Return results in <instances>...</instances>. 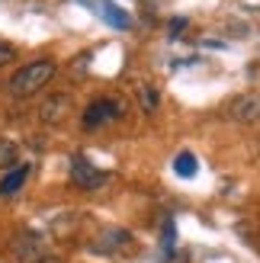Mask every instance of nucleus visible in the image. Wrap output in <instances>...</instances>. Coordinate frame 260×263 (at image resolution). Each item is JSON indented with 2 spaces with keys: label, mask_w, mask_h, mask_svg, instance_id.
I'll return each instance as SVG.
<instances>
[{
  "label": "nucleus",
  "mask_w": 260,
  "mask_h": 263,
  "mask_svg": "<svg viewBox=\"0 0 260 263\" xmlns=\"http://www.w3.org/2000/svg\"><path fill=\"white\" fill-rule=\"evenodd\" d=\"M122 112H125V103L122 100L100 97V100H94L84 109V128H100V125H106L113 119H122Z\"/></svg>",
  "instance_id": "2"
},
{
  "label": "nucleus",
  "mask_w": 260,
  "mask_h": 263,
  "mask_svg": "<svg viewBox=\"0 0 260 263\" xmlns=\"http://www.w3.org/2000/svg\"><path fill=\"white\" fill-rule=\"evenodd\" d=\"M51 77H55V61H32V64H26V68H20L16 74L10 77V93L13 97H32L39 93Z\"/></svg>",
  "instance_id": "1"
},
{
  "label": "nucleus",
  "mask_w": 260,
  "mask_h": 263,
  "mask_svg": "<svg viewBox=\"0 0 260 263\" xmlns=\"http://www.w3.org/2000/svg\"><path fill=\"white\" fill-rule=\"evenodd\" d=\"M26 177H29V167H26V164L13 167L10 174L0 180V196H13V193H20V190H23V183H26Z\"/></svg>",
  "instance_id": "8"
},
{
  "label": "nucleus",
  "mask_w": 260,
  "mask_h": 263,
  "mask_svg": "<svg viewBox=\"0 0 260 263\" xmlns=\"http://www.w3.org/2000/svg\"><path fill=\"white\" fill-rule=\"evenodd\" d=\"M13 254H16L20 263H61V260L42 244V238H39V234H20V238L13 241Z\"/></svg>",
  "instance_id": "3"
},
{
  "label": "nucleus",
  "mask_w": 260,
  "mask_h": 263,
  "mask_svg": "<svg viewBox=\"0 0 260 263\" xmlns=\"http://www.w3.org/2000/svg\"><path fill=\"white\" fill-rule=\"evenodd\" d=\"M71 180H74V186H81V190H100L103 183H106V174L97 170L87 157H74L71 161Z\"/></svg>",
  "instance_id": "5"
},
{
  "label": "nucleus",
  "mask_w": 260,
  "mask_h": 263,
  "mask_svg": "<svg viewBox=\"0 0 260 263\" xmlns=\"http://www.w3.org/2000/svg\"><path fill=\"white\" fill-rule=\"evenodd\" d=\"M68 106H71V97L68 93H58V97H48L42 103V122H61L68 116Z\"/></svg>",
  "instance_id": "7"
},
{
  "label": "nucleus",
  "mask_w": 260,
  "mask_h": 263,
  "mask_svg": "<svg viewBox=\"0 0 260 263\" xmlns=\"http://www.w3.org/2000/svg\"><path fill=\"white\" fill-rule=\"evenodd\" d=\"M10 58H13V48H10V45H0V68H4Z\"/></svg>",
  "instance_id": "13"
},
{
  "label": "nucleus",
  "mask_w": 260,
  "mask_h": 263,
  "mask_svg": "<svg viewBox=\"0 0 260 263\" xmlns=\"http://www.w3.org/2000/svg\"><path fill=\"white\" fill-rule=\"evenodd\" d=\"M138 103H141V109H145V112H154V109H158V90H154L151 84H145V87L138 90Z\"/></svg>",
  "instance_id": "12"
},
{
  "label": "nucleus",
  "mask_w": 260,
  "mask_h": 263,
  "mask_svg": "<svg viewBox=\"0 0 260 263\" xmlns=\"http://www.w3.org/2000/svg\"><path fill=\"white\" fill-rule=\"evenodd\" d=\"M128 244H132V234L125 228H109V231L100 234V241H94V251L97 254H119Z\"/></svg>",
  "instance_id": "6"
},
{
  "label": "nucleus",
  "mask_w": 260,
  "mask_h": 263,
  "mask_svg": "<svg viewBox=\"0 0 260 263\" xmlns=\"http://www.w3.org/2000/svg\"><path fill=\"white\" fill-rule=\"evenodd\" d=\"M174 170H177L180 177H196L199 164H196V157H193L190 151H180V154H177V161H174Z\"/></svg>",
  "instance_id": "10"
},
{
  "label": "nucleus",
  "mask_w": 260,
  "mask_h": 263,
  "mask_svg": "<svg viewBox=\"0 0 260 263\" xmlns=\"http://www.w3.org/2000/svg\"><path fill=\"white\" fill-rule=\"evenodd\" d=\"M16 161H20V148L13 141H0V167L13 170V167H16Z\"/></svg>",
  "instance_id": "11"
},
{
  "label": "nucleus",
  "mask_w": 260,
  "mask_h": 263,
  "mask_svg": "<svg viewBox=\"0 0 260 263\" xmlns=\"http://www.w3.org/2000/svg\"><path fill=\"white\" fill-rule=\"evenodd\" d=\"M100 16L106 20L109 26H116V29H128V26H132L128 13H125V10H119V7H113V4H100Z\"/></svg>",
  "instance_id": "9"
},
{
  "label": "nucleus",
  "mask_w": 260,
  "mask_h": 263,
  "mask_svg": "<svg viewBox=\"0 0 260 263\" xmlns=\"http://www.w3.org/2000/svg\"><path fill=\"white\" fill-rule=\"evenodd\" d=\"M228 116L241 125H254L260 122V97L254 93V90H248V93H238L235 100L228 103Z\"/></svg>",
  "instance_id": "4"
}]
</instances>
